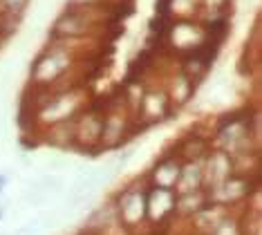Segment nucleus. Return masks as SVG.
<instances>
[{"label":"nucleus","mask_w":262,"mask_h":235,"mask_svg":"<svg viewBox=\"0 0 262 235\" xmlns=\"http://www.w3.org/2000/svg\"><path fill=\"white\" fill-rule=\"evenodd\" d=\"M5 184H7V175H0V193H3Z\"/></svg>","instance_id":"9b49d317"},{"label":"nucleus","mask_w":262,"mask_h":235,"mask_svg":"<svg viewBox=\"0 0 262 235\" xmlns=\"http://www.w3.org/2000/svg\"><path fill=\"white\" fill-rule=\"evenodd\" d=\"M202 170H204V186H215L224 182L226 177L233 175V166H231V155L220 148H211L202 157Z\"/></svg>","instance_id":"39448f33"},{"label":"nucleus","mask_w":262,"mask_h":235,"mask_svg":"<svg viewBox=\"0 0 262 235\" xmlns=\"http://www.w3.org/2000/svg\"><path fill=\"white\" fill-rule=\"evenodd\" d=\"M135 112L141 117V123L144 125H152V123H162L168 119V114L172 112V105L168 101V94L166 90L162 88H150V90H144L141 94V101L139 105L135 108Z\"/></svg>","instance_id":"20e7f679"},{"label":"nucleus","mask_w":262,"mask_h":235,"mask_svg":"<svg viewBox=\"0 0 262 235\" xmlns=\"http://www.w3.org/2000/svg\"><path fill=\"white\" fill-rule=\"evenodd\" d=\"M99 7H68L52 25L54 38H83L97 27V18L92 11Z\"/></svg>","instance_id":"f03ea898"},{"label":"nucleus","mask_w":262,"mask_h":235,"mask_svg":"<svg viewBox=\"0 0 262 235\" xmlns=\"http://www.w3.org/2000/svg\"><path fill=\"white\" fill-rule=\"evenodd\" d=\"M164 90H166V94H168V101H170L172 110H175V108H184L190 99H193L198 86H195L186 74H182V72L177 70L175 74L168 78V86H166Z\"/></svg>","instance_id":"6e6552de"},{"label":"nucleus","mask_w":262,"mask_h":235,"mask_svg":"<svg viewBox=\"0 0 262 235\" xmlns=\"http://www.w3.org/2000/svg\"><path fill=\"white\" fill-rule=\"evenodd\" d=\"M166 43L177 56H186L206 43V27L193 20L170 23L168 32H166Z\"/></svg>","instance_id":"7ed1b4c3"},{"label":"nucleus","mask_w":262,"mask_h":235,"mask_svg":"<svg viewBox=\"0 0 262 235\" xmlns=\"http://www.w3.org/2000/svg\"><path fill=\"white\" fill-rule=\"evenodd\" d=\"M208 150H211V139L204 135H186L184 139L177 143V157L182 161H193V159H202Z\"/></svg>","instance_id":"9d476101"},{"label":"nucleus","mask_w":262,"mask_h":235,"mask_svg":"<svg viewBox=\"0 0 262 235\" xmlns=\"http://www.w3.org/2000/svg\"><path fill=\"white\" fill-rule=\"evenodd\" d=\"M180 168H182V159L177 155H166V157H162V159L155 164L152 173H150L152 186L175 190L177 177H180Z\"/></svg>","instance_id":"0eeeda50"},{"label":"nucleus","mask_w":262,"mask_h":235,"mask_svg":"<svg viewBox=\"0 0 262 235\" xmlns=\"http://www.w3.org/2000/svg\"><path fill=\"white\" fill-rule=\"evenodd\" d=\"M117 210L126 224H137L146 218V190L144 188H126L117 197Z\"/></svg>","instance_id":"423d86ee"},{"label":"nucleus","mask_w":262,"mask_h":235,"mask_svg":"<svg viewBox=\"0 0 262 235\" xmlns=\"http://www.w3.org/2000/svg\"><path fill=\"white\" fill-rule=\"evenodd\" d=\"M204 188V170H202V159L182 161L180 177L175 184V193H190Z\"/></svg>","instance_id":"1a4fd4ad"},{"label":"nucleus","mask_w":262,"mask_h":235,"mask_svg":"<svg viewBox=\"0 0 262 235\" xmlns=\"http://www.w3.org/2000/svg\"><path fill=\"white\" fill-rule=\"evenodd\" d=\"M70 68H72V56L63 47H47L32 65V83L36 88L50 90Z\"/></svg>","instance_id":"f257e3e1"},{"label":"nucleus","mask_w":262,"mask_h":235,"mask_svg":"<svg viewBox=\"0 0 262 235\" xmlns=\"http://www.w3.org/2000/svg\"><path fill=\"white\" fill-rule=\"evenodd\" d=\"M0 218H3V208H0Z\"/></svg>","instance_id":"f8f14e48"}]
</instances>
